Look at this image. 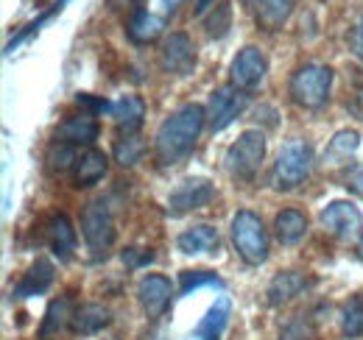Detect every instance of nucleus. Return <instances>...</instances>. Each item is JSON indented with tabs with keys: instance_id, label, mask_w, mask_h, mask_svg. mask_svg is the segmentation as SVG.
<instances>
[{
	"instance_id": "4468645a",
	"label": "nucleus",
	"mask_w": 363,
	"mask_h": 340,
	"mask_svg": "<svg viewBox=\"0 0 363 340\" xmlns=\"http://www.w3.org/2000/svg\"><path fill=\"white\" fill-rule=\"evenodd\" d=\"M182 254L199 256V254H213L218 251V232L207 223H199V226H190L187 232H182L179 240H177Z\"/></svg>"
},
{
	"instance_id": "e433bc0d",
	"label": "nucleus",
	"mask_w": 363,
	"mask_h": 340,
	"mask_svg": "<svg viewBox=\"0 0 363 340\" xmlns=\"http://www.w3.org/2000/svg\"><path fill=\"white\" fill-rule=\"evenodd\" d=\"M352 53L363 59V20L355 26V31H352Z\"/></svg>"
},
{
	"instance_id": "b1692460",
	"label": "nucleus",
	"mask_w": 363,
	"mask_h": 340,
	"mask_svg": "<svg viewBox=\"0 0 363 340\" xmlns=\"http://www.w3.org/2000/svg\"><path fill=\"white\" fill-rule=\"evenodd\" d=\"M109 168V159L101 154V151H87L79 162H76V184L79 187H92L98 184Z\"/></svg>"
},
{
	"instance_id": "423d86ee",
	"label": "nucleus",
	"mask_w": 363,
	"mask_h": 340,
	"mask_svg": "<svg viewBox=\"0 0 363 340\" xmlns=\"http://www.w3.org/2000/svg\"><path fill=\"white\" fill-rule=\"evenodd\" d=\"M82 232L95 254H106V249L115 243V220L104 201L87 204V210L82 215Z\"/></svg>"
},
{
	"instance_id": "6e6552de",
	"label": "nucleus",
	"mask_w": 363,
	"mask_h": 340,
	"mask_svg": "<svg viewBox=\"0 0 363 340\" xmlns=\"http://www.w3.org/2000/svg\"><path fill=\"white\" fill-rule=\"evenodd\" d=\"M266 70H269L266 56H263L257 47L249 45V47H243V50L235 56V62H232V67H229V79H232V86H238V89H243V92H252V89H257V86L263 84Z\"/></svg>"
},
{
	"instance_id": "2eb2a0df",
	"label": "nucleus",
	"mask_w": 363,
	"mask_h": 340,
	"mask_svg": "<svg viewBox=\"0 0 363 340\" xmlns=\"http://www.w3.org/2000/svg\"><path fill=\"white\" fill-rule=\"evenodd\" d=\"M53 262L45 259V256H40L31 268H28V273L20 279V285L14 288V298H28V296H40V293H45L48 288L53 285Z\"/></svg>"
},
{
	"instance_id": "393cba45",
	"label": "nucleus",
	"mask_w": 363,
	"mask_h": 340,
	"mask_svg": "<svg viewBox=\"0 0 363 340\" xmlns=\"http://www.w3.org/2000/svg\"><path fill=\"white\" fill-rule=\"evenodd\" d=\"M160 34H162V20L157 14H151L145 8H140V11L132 14V20H129V40L132 42H154Z\"/></svg>"
},
{
	"instance_id": "39448f33",
	"label": "nucleus",
	"mask_w": 363,
	"mask_h": 340,
	"mask_svg": "<svg viewBox=\"0 0 363 340\" xmlns=\"http://www.w3.org/2000/svg\"><path fill=\"white\" fill-rule=\"evenodd\" d=\"M333 86V70L324 64H305L294 73L291 79V95L299 106L305 109H318L330 98Z\"/></svg>"
},
{
	"instance_id": "c85d7f7f",
	"label": "nucleus",
	"mask_w": 363,
	"mask_h": 340,
	"mask_svg": "<svg viewBox=\"0 0 363 340\" xmlns=\"http://www.w3.org/2000/svg\"><path fill=\"white\" fill-rule=\"evenodd\" d=\"M344 335L347 338H361L363 335V298H350V304L344 307Z\"/></svg>"
},
{
	"instance_id": "f03ea898",
	"label": "nucleus",
	"mask_w": 363,
	"mask_h": 340,
	"mask_svg": "<svg viewBox=\"0 0 363 340\" xmlns=\"http://www.w3.org/2000/svg\"><path fill=\"white\" fill-rule=\"evenodd\" d=\"M313 170V148L305 140H291L282 145L277 162H274L272 181L277 190H296L302 181H308Z\"/></svg>"
},
{
	"instance_id": "f257e3e1",
	"label": "nucleus",
	"mask_w": 363,
	"mask_h": 340,
	"mask_svg": "<svg viewBox=\"0 0 363 340\" xmlns=\"http://www.w3.org/2000/svg\"><path fill=\"white\" fill-rule=\"evenodd\" d=\"M207 120V112L199 103H184L157 131V159L162 165H177L190 157L201 128Z\"/></svg>"
},
{
	"instance_id": "c9c22d12",
	"label": "nucleus",
	"mask_w": 363,
	"mask_h": 340,
	"mask_svg": "<svg viewBox=\"0 0 363 340\" xmlns=\"http://www.w3.org/2000/svg\"><path fill=\"white\" fill-rule=\"evenodd\" d=\"M347 184H350V190H352V193H358V196L363 198V162L355 170H352V173H350Z\"/></svg>"
},
{
	"instance_id": "7c9ffc66",
	"label": "nucleus",
	"mask_w": 363,
	"mask_h": 340,
	"mask_svg": "<svg viewBox=\"0 0 363 340\" xmlns=\"http://www.w3.org/2000/svg\"><path fill=\"white\" fill-rule=\"evenodd\" d=\"M204 26H207V34H210V37H224L229 31V26H232V3L216 6V14L207 17Z\"/></svg>"
},
{
	"instance_id": "412c9836",
	"label": "nucleus",
	"mask_w": 363,
	"mask_h": 340,
	"mask_svg": "<svg viewBox=\"0 0 363 340\" xmlns=\"http://www.w3.org/2000/svg\"><path fill=\"white\" fill-rule=\"evenodd\" d=\"M109 321H112V315H109V310L104 304H84V307L76 310L70 327H73L76 335H95L104 327H109Z\"/></svg>"
},
{
	"instance_id": "1a4fd4ad",
	"label": "nucleus",
	"mask_w": 363,
	"mask_h": 340,
	"mask_svg": "<svg viewBox=\"0 0 363 340\" xmlns=\"http://www.w3.org/2000/svg\"><path fill=\"white\" fill-rule=\"evenodd\" d=\"M321 226L341 240H358L363 234V217L350 201H333L321 212Z\"/></svg>"
},
{
	"instance_id": "aec40b11",
	"label": "nucleus",
	"mask_w": 363,
	"mask_h": 340,
	"mask_svg": "<svg viewBox=\"0 0 363 340\" xmlns=\"http://www.w3.org/2000/svg\"><path fill=\"white\" fill-rule=\"evenodd\" d=\"M59 140L73 142V145H92L98 140V123H95V118H92L90 112L67 118L62 123V128H59Z\"/></svg>"
},
{
	"instance_id": "9b49d317",
	"label": "nucleus",
	"mask_w": 363,
	"mask_h": 340,
	"mask_svg": "<svg viewBox=\"0 0 363 340\" xmlns=\"http://www.w3.org/2000/svg\"><path fill=\"white\" fill-rule=\"evenodd\" d=\"M213 198H216V187L207 178H187V181H182L179 187L171 193L168 207H171V212L182 215L190 212V210L207 207Z\"/></svg>"
},
{
	"instance_id": "5701e85b",
	"label": "nucleus",
	"mask_w": 363,
	"mask_h": 340,
	"mask_svg": "<svg viewBox=\"0 0 363 340\" xmlns=\"http://www.w3.org/2000/svg\"><path fill=\"white\" fill-rule=\"evenodd\" d=\"M229 310H232L229 298H218V301L210 307V312L201 318V324H199V329H196V338L199 340L221 338V332H224V327H227V321H229Z\"/></svg>"
},
{
	"instance_id": "0eeeda50",
	"label": "nucleus",
	"mask_w": 363,
	"mask_h": 340,
	"mask_svg": "<svg viewBox=\"0 0 363 340\" xmlns=\"http://www.w3.org/2000/svg\"><path fill=\"white\" fill-rule=\"evenodd\" d=\"M249 106V95L238 86H218L213 95H210V128L213 131H224V128L243 115V109Z\"/></svg>"
},
{
	"instance_id": "f704fd0d",
	"label": "nucleus",
	"mask_w": 363,
	"mask_h": 340,
	"mask_svg": "<svg viewBox=\"0 0 363 340\" xmlns=\"http://www.w3.org/2000/svg\"><path fill=\"white\" fill-rule=\"evenodd\" d=\"M151 259H154L151 251H140V249H126V251H123V262L132 265V268H135V265H145V262H151Z\"/></svg>"
},
{
	"instance_id": "bb28decb",
	"label": "nucleus",
	"mask_w": 363,
	"mask_h": 340,
	"mask_svg": "<svg viewBox=\"0 0 363 340\" xmlns=\"http://www.w3.org/2000/svg\"><path fill=\"white\" fill-rule=\"evenodd\" d=\"M73 162H79L76 157V145L73 142H65V140H56L50 148H48V168L53 173H65V170L73 168Z\"/></svg>"
},
{
	"instance_id": "9d476101",
	"label": "nucleus",
	"mask_w": 363,
	"mask_h": 340,
	"mask_svg": "<svg viewBox=\"0 0 363 340\" xmlns=\"http://www.w3.org/2000/svg\"><path fill=\"white\" fill-rule=\"evenodd\" d=\"M160 62H162V70L171 73V76H190L193 67H196V47L190 42V37L187 34H171L162 45Z\"/></svg>"
},
{
	"instance_id": "473e14b6",
	"label": "nucleus",
	"mask_w": 363,
	"mask_h": 340,
	"mask_svg": "<svg viewBox=\"0 0 363 340\" xmlns=\"http://www.w3.org/2000/svg\"><path fill=\"white\" fill-rule=\"evenodd\" d=\"M76 103L84 106V109H90V115L92 112H95V115H98V112H112V103H109V101H104V98H92V95H84V92L76 98Z\"/></svg>"
},
{
	"instance_id": "72a5a7b5",
	"label": "nucleus",
	"mask_w": 363,
	"mask_h": 340,
	"mask_svg": "<svg viewBox=\"0 0 363 340\" xmlns=\"http://www.w3.org/2000/svg\"><path fill=\"white\" fill-rule=\"evenodd\" d=\"M347 109L363 120V79H355V89H352V95H350V101H347Z\"/></svg>"
},
{
	"instance_id": "f3484780",
	"label": "nucleus",
	"mask_w": 363,
	"mask_h": 340,
	"mask_svg": "<svg viewBox=\"0 0 363 340\" xmlns=\"http://www.w3.org/2000/svg\"><path fill=\"white\" fill-rule=\"evenodd\" d=\"M73 315H76V312H73V301L67 296L50 301V307H48V312H45V321H43V329H40V338L56 340L67 329V324H73Z\"/></svg>"
},
{
	"instance_id": "ea45409f",
	"label": "nucleus",
	"mask_w": 363,
	"mask_h": 340,
	"mask_svg": "<svg viewBox=\"0 0 363 340\" xmlns=\"http://www.w3.org/2000/svg\"><path fill=\"white\" fill-rule=\"evenodd\" d=\"M115 3H121V0H115ZM123 3H126V6H132V8H135V11H140V8H137V6H140V3H143V0H123Z\"/></svg>"
},
{
	"instance_id": "4be33fe9",
	"label": "nucleus",
	"mask_w": 363,
	"mask_h": 340,
	"mask_svg": "<svg viewBox=\"0 0 363 340\" xmlns=\"http://www.w3.org/2000/svg\"><path fill=\"white\" fill-rule=\"evenodd\" d=\"M274 232H277L279 243L294 246V243H299V240L305 237V232H308V217L299 212V210H282V212L277 215V220H274Z\"/></svg>"
},
{
	"instance_id": "20e7f679",
	"label": "nucleus",
	"mask_w": 363,
	"mask_h": 340,
	"mask_svg": "<svg viewBox=\"0 0 363 340\" xmlns=\"http://www.w3.org/2000/svg\"><path fill=\"white\" fill-rule=\"evenodd\" d=\"M266 159V137L260 131H243L227 151V170L232 178L252 181Z\"/></svg>"
},
{
	"instance_id": "ddd939ff",
	"label": "nucleus",
	"mask_w": 363,
	"mask_h": 340,
	"mask_svg": "<svg viewBox=\"0 0 363 340\" xmlns=\"http://www.w3.org/2000/svg\"><path fill=\"white\" fill-rule=\"evenodd\" d=\"M246 3H249L252 17L257 20V26L266 31L282 28V23L294 11V0H246Z\"/></svg>"
},
{
	"instance_id": "cd10ccee",
	"label": "nucleus",
	"mask_w": 363,
	"mask_h": 340,
	"mask_svg": "<svg viewBox=\"0 0 363 340\" xmlns=\"http://www.w3.org/2000/svg\"><path fill=\"white\" fill-rule=\"evenodd\" d=\"M143 154H145V142H143L137 134H126V137L115 145V159H118V165H123V168L137 165V162L143 159Z\"/></svg>"
},
{
	"instance_id": "dca6fc26",
	"label": "nucleus",
	"mask_w": 363,
	"mask_h": 340,
	"mask_svg": "<svg viewBox=\"0 0 363 340\" xmlns=\"http://www.w3.org/2000/svg\"><path fill=\"white\" fill-rule=\"evenodd\" d=\"M48 243L59 259H70L76 251V229L67 215H53L48 223Z\"/></svg>"
},
{
	"instance_id": "7ed1b4c3",
	"label": "nucleus",
	"mask_w": 363,
	"mask_h": 340,
	"mask_svg": "<svg viewBox=\"0 0 363 340\" xmlns=\"http://www.w3.org/2000/svg\"><path fill=\"white\" fill-rule=\"evenodd\" d=\"M232 240L238 254L243 256L249 265H260L269 259V234L263 229V220L255 212L243 210L232 220Z\"/></svg>"
},
{
	"instance_id": "a211bd4d",
	"label": "nucleus",
	"mask_w": 363,
	"mask_h": 340,
	"mask_svg": "<svg viewBox=\"0 0 363 340\" xmlns=\"http://www.w3.org/2000/svg\"><path fill=\"white\" fill-rule=\"evenodd\" d=\"M308 279L302 276V273H296V271H282V273H277L272 279V285H269V301L272 304H288V301H294L296 296H302L305 290H308Z\"/></svg>"
},
{
	"instance_id": "2f4dec72",
	"label": "nucleus",
	"mask_w": 363,
	"mask_h": 340,
	"mask_svg": "<svg viewBox=\"0 0 363 340\" xmlns=\"http://www.w3.org/2000/svg\"><path fill=\"white\" fill-rule=\"evenodd\" d=\"M204 285H221V279L216 276V273H210V271H184L182 273V293H190V290H196V288H204Z\"/></svg>"
},
{
	"instance_id": "58836bf2",
	"label": "nucleus",
	"mask_w": 363,
	"mask_h": 340,
	"mask_svg": "<svg viewBox=\"0 0 363 340\" xmlns=\"http://www.w3.org/2000/svg\"><path fill=\"white\" fill-rule=\"evenodd\" d=\"M182 0H162V6H165V11H177L179 8Z\"/></svg>"
},
{
	"instance_id": "6ab92c4d",
	"label": "nucleus",
	"mask_w": 363,
	"mask_h": 340,
	"mask_svg": "<svg viewBox=\"0 0 363 340\" xmlns=\"http://www.w3.org/2000/svg\"><path fill=\"white\" fill-rule=\"evenodd\" d=\"M112 118L123 134H135L145 120V103L137 95H123L118 103H112Z\"/></svg>"
},
{
	"instance_id": "a878e982",
	"label": "nucleus",
	"mask_w": 363,
	"mask_h": 340,
	"mask_svg": "<svg viewBox=\"0 0 363 340\" xmlns=\"http://www.w3.org/2000/svg\"><path fill=\"white\" fill-rule=\"evenodd\" d=\"M358 145H361L358 131H338V134L330 140V148H327V162H333V165L347 162V159H350V157L358 151Z\"/></svg>"
},
{
	"instance_id": "f8f14e48",
	"label": "nucleus",
	"mask_w": 363,
	"mask_h": 340,
	"mask_svg": "<svg viewBox=\"0 0 363 340\" xmlns=\"http://www.w3.org/2000/svg\"><path fill=\"white\" fill-rule=\"evenodd\" d=\"M137 296H140L143 310H145L151 318H157V315H162V312H165V307L171 304V282H168L165 276L151 273V276L140 279Z\"/></svg>"
},
{
	"instance_id": "4c0bfd02",
	"label": "nucleus",
	"mask_w": 363,
	"mask_h": 340,
	"mask_svg": "<svg viewBox=\"0 0 363 340\" xmlns=\"http://www.w3.org/2000/svg\"><path fill=\"white\" fill-rule=\"evenodd\" d=\"M216 0H196V14H204Z\"/></svg>"
},
{
	"instance_id": "c756f323",
	"label": "nucleus",
	"mask_w": 363,
	"mask_h": 340,
	"mask_svg": "<svg viewBox=\"0 0 363 340\" xmlns=\"http://www.w3.org/2000/svg\"><path fill=\"white\" fill-rule=\"evenodd\" d=\"M65 3H67V0H59V3H53V6H50V8H48L45 14H40V17H37V20H34V23H28V26H26V28H23V31H20V34H17V37H14V40H11V42L6 45V50H9V53H11V50H14V47H17V45L23 42V40H28V37H31V34H37V31H40V28H43V26H45L48 20H53V17H56V14H59V11H62V8H65Z\"/></svg>"
},
{
	"instance_id": "a19ab883",
	"label": "nucleus",
	"mask_w": 363,
	"mask_h": 340,
	"mask_svg": "<svg viewBox=\"0 0 363 340\" xmlns=\"http://www.w3.org/2000/svg\"><path fill=\"white\" fill-rule=\"evenodd\" d=\"M358 254H361V259H363V243H361V251H358Z\"/></svg>"
}]
</instances>
